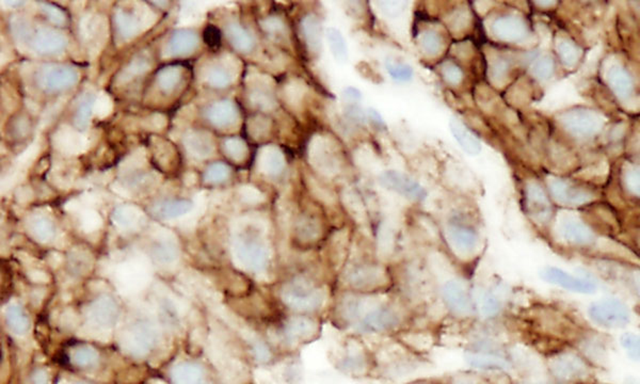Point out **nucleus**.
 Here are the masks:
<instances>
[{"mask_svg": "<svg viewBox=\"0 0 640 384\" xmlns=\"http://www.w3.org/2000/svg\"><path fill=\"white\" fill-rule=\"evenodd\" d=\"M115 23H117L119 32L125 39L131 38L140 30L138 17H136V15H133L131 12L125 11V10H119L117 12Z\"/></svg>", "mask_w": 640, "mask_h": 384, "instance_id": "33", "label": "nucleus"}, {"mask_svg": "<svg viewBox=\"0 0 640 384\" xmlns=\"http://www.w3.org/2000/svg\"><path fill=\"white\" fill-rule=\"evenodd\" d=\"M553 3H549H549H538V5H540V6H551V5H553Z\"/></svg>", "mask_w": 640, "mask_h": 384, "instance_id": "63", "label": "nucleus"}, {"mask_svg": "<svg viewBox=\"0 0 640 384\" xmlns=\"http://www.w3.org/2000/svg\"><path fill=\"white\" fill-rule=\"evenodd\" d=\"M243 198L249 203L257 204L264 201V195L254 187L243 188Z\"/></svg>", "mask_w": 640, "mask_h": 384, "instance_id": "54", "label": "nucleus"}, {"mask_svg": "<svg viewBox=\"0 0 640 384\" xmlns=\"http://www.w3.org/2000/svg\"><path fill=\"white\" fill-rule=\"evenodd\" d=\"M381 13L388 19H395L399 17L407 7L404 1H380L378 3Z\"/></svg>", "mask_w": 640, "mask_h": 384, "instance_id": "46", "label": "nucleus"}, {"mask_svg": "<svg viewBox=\"0 0 640 384\" xmlns=\"http://www.w3.org/2000/svg\"><path fill=\"white\" fill-rule=\"evenodd\" d=\"M422 50L428 56H435L441 50V38L437 32L433 30H427L421 35L420 40Z\"/></svg>", "mask_w": 640, "mask_h": 384, "instance_id": "41", "label": "nucleus"}, {"mask_svg": "<svg viewBox=\"0 0 640 384\" xmlns=\"http://www.w3.org/2000/svg\"><path fill=\"white\" fill-rule=\"evenodd\" d=\"M525 207L528 215L537 224L547 225L552 219V205L547 192L536 182L525 187Z\"/></svg>", "mask_w": 640, "mask_h": 384, "instance_id": "15", "label": "nucleus"}, {"mask_svg": "<svg viewBox=\"0 0 640 384\" xmlns=\"http://www.w3.org/2000/svg\"><path fill=\"white\" fill-rule=\"evenodd\" d=\"M40 5L45 15L53 23H57V25H62V23H66V15L60 9L55 7V6L49 5V3H40Z\"/></svg>", "mask_w": 640, "mask_h": 384, "instance_id": "50", "label": "nucleus"}, {"mask_svg": "<svg viewBox=\"0 0 640 384\" xmlns=\"http://www.w3.org/2000/svg\"><path fill=\"white\" fill-rule=\"evenodd\" d=\"M549 192L557 203L565 207H582L594 201V195L588 189L577 187L574 184L554 178L549 182Z\"/></svg>", "mask_w": 640, "mask_h": 384, "instance_id": "14", "label": "nucleus"}, {"mask_svg": "<svg viewBox=\"0 0 640 384\" xmlns=\"http://www.w3.org/2000/svg\"><path fill=\"white\" fill-rule=\"evenodd\" d=\"M449 126L453 137L467 154L478 155L482 152V143L479 139L458 119H451Z\"/></svg>", "mask_w": 640, "mask_h": 384, "instance_id": "27", "label": "nucleus"}, {"mask_svg": "<svg viewBox=\"0 0 640 384\" xmlns=\"http://www.w3.org/2000/svg\"><path fill=\"white\" fill-rule=\"evenodd\" d=\"M335 291L355 294L393 291V266L378 256H350L335 277Z\"/></svg>", "mask_w": 640, "mask_h": 384, "instance_id": "4", "label": "nucleus"}, {"mask_svg": "<svg viewBox=\"0 0 640 384\" xmlns=\"http://www.w3.org/2000/svg\"><path fill=\"white\" fill-rule=\"evenodd\" d=\"M272 293L283 311L290 314L327 318L335 297V282L323 265L282 268Z\"/></svg>", "mask_w": 640, "mask_h": 384, "instance_id": "2", "label": "nucleus"}, {"mask_svg": "<svg viewBox=\"0 0 640 384\" xmlns=\"http://www.w3.org/2000/svg\"><path fill=\"white\" fill-rule=\"evenodd\" d=\"M225 152L231 160L241 162L245 157L248 150L243 140L237 137H232L225 141Z\"/></svg>", "mask_w": 640, "mask_h": 384, "instance_id": "42", "label": "nucleus"}, {"mask_svg": "<svg viewBox=\"0 0 640 384\" xmlns=\"http://www.w3.org/2000/svg\"><path fill=\"white\" fill-rule=\"evenodd\" d=\"M554 68L555 66H554L553 59L549 56H543L534 62L531 72L538 79L547 80L553 75Z\"/></svg>", "mask_w": 640, "mask_h": 384, "instance_id": "44", "label": "nucleus"}, {"mask_svg": "<svg viewBox=\"0 0 640 384\" xmlns=\"http://www.w3.org/2000/svg\"><path fill=\"white\" fill-rule=\"evenodd\" d=\"M31 230L38 238L45 240L52 236L53 227L46 219L38 218L31 222Z\"/></svg>", "mask_w": 640, "mask_h": 384, "instance_id": "48", "label": "nucleus"}, {"mask_svg": "<svg viewBox=\"0 0 640 384\" xmlns=\"http://www.w3.org/2000/svg\"><path fill=\"white\" fill-rule=\"evenodd\" d=\"M94 105H95V99H94L93 94L87 93L82 96L76 109L75 117H74L76 127L78 128L87 127L92 111H94Z\"/></svg>", "mask_w": 640, "mask_h": 384, "instance_id": "35", "label": "nucleus"}, {"mask_svg": "<svg viewBox=\"0 0 640 384\" xmlns=\"http://www.w3.org/2000/svg\"><path fill=\"white\" fill-rule=\"evenodd\" d=\"M207 117L209 122L215 126L229 127L236 122L238 119V111L232 102L221 101L209 107Z\"/></svg>", "mask_w": 640, "mask_h": 384, "instance_id": "24", "label": "nucleus"}, {"mask_svg": "<svg viewBox=\"0 0 640 384\" xmlns=\"http://www.w3.org/2000/svg\"><path fill=\"white\" fill-rule=\"evenodd\" d=\"M233 251L243 273L253 281L263 285H270L276 281L282 266L279 265L264 223L247 225L234 239Z\"/></svg>", "mask_w": 640, "mask_h": 384, "instance_id": "3", "label": "nucleus"}, {"mask_svg": "<svg viewBox=\"0 0 640 384\" xmlns=\"http://www.w3.org/2000/svg\"><path fill=\"white\" fill-rule=\"evenodd\" d=\"M543 277L549 283L565 288L572 293L589 295L594 293L596 288V284L590 280L574 277L569 272L556 267L547 268L543 272Z\"/></svg>", "mask_w": 640, "mask_h": 384, "instance_id": "17", "label": "nucleus"}, {"mask_svg": "<svg viewBox=\"0 0 640 384\" xmlns=\"http://www.w3.org/2000/svg\"><path fill=\"white\" fill-rule=\"evenodd\" d=\"M343 97L348 104H359L362 99V93L357 88L348 87L343 90Z\"/></svg>", "mask_w": 640, "mask_h": 384, "instance_id": "56", "label": "nucleus"}, {"mask_svg": "<svg viewBox=\"0 0 640 384\" xmlns=\"http://www.w3.org/2000/svg\"><path fill=\"white\" fill-rule=\"evenodd\" d=\"M323 221L315 213L302 211L294 219L292 240L298 250L302 252L315 250L323 242Z\"/></svg>", "mask_w": 640, "mask_h": 384, "instance_id": "7", "label": "nucleus"}, {"mask_svg": "<svg viewBox=\"0 0 640 384\" xmlns=\"http://www.w3.org/2000/svg\"><path fill=\"white\" fill-rule=\"evenodd\" d=\"M557 52H558L561 62L568 68L574 66L580 59V50L577 48L576 45L565 39L557 43Z\"/></svg>", "mask_w": 640, "mask_h": 384, "instance_id": "37", "label": "nucleus"}, {"mask_svg": "<svg viewBox=\"0 0 640 384\" xmlns=\"http://www.w3.org/2000/svg\"><path fill=\"white\" fill-rule=\"evenodd\" d=\"M199 44V37L190 30H178L171 37L168 43V54L170 56H180L194 52Z\"/></svg>", "mask_w": 640, "mask_h": 384, "instance_id": "26", "label": "nucleus"}, {"mask_svg": "<svg viewBox=\"0 0 640 384\" xmlns=\"http://www.w3.org/2000/svg\"><path fill=\"white\" fill-rule=\"evenodd\" d=\"M585 366L580 358L570 354L558 356L554 363V370L561 379H573L584 373Z\"/></svg>", "mask_w": 640, "mask_h": 384, "instance_id": "29", "label": "nucleus"}, {"mask_svg": "<svg viewBox=\"0 0 640 384\" xmlns=\"http://www.w3.org/2000/svg\"><path fill=\"white\" fill-rule=\"evenodd\" d=\"M508 64L504 60H498L496 64H493V68H492V78H493L496 81H500V80L504 79L507 75L508 73Z\"/></svg>", "mask_w": 640, "mask_h": 384, "instance_id": "53", "label": "nucleus"}, {"mask_svg": "<svg viewBox=\"0 0 640 384\" xmlns=\"http://www.w3.org/2000/svg\"><path fill=\"white\" fill-rule=\"evenodd\" d=\"M326 37L330 52L335 61L341 64H346L349 59L348 46L341 31L337 28H328Z\"/></svg>", "mask_w": 640, "mask_h": 384, "instance_id": "30", "label": "nucleus"}, {"mask_svg": "<svg viewBox=\"0 0 640 384\" xmlns=\"http://www.w3.org/2000/svg\"><path fill=\"white\" fill-rule=\"evenodd\" d=\"M368 117L369 119H373V122L376 123V124H384V119L381 117L380 113L375 111V109H369Z\"/></svg>", "mask_w": 640, "mask_h": 384, "instance_id": "60", "label": "nucleus"}, {"mask_svg": "<svg viewBox=\"0 0 640 384\" xmlns=\"http://www.w3.org/2000/svg\"><path fill=\"white\" fill-rule=\"evenodd\" d=\"M301 86L302 85H298L297 82H294V84L290 85V87H288L286 96H288L290 103H299L302 95H303V88H302Z\"/></svg>", "mask_w": 640, "mask_h": 384, "instance_id": "55", "label": "nucleus"}, {"mask_svg": "<svg viewBox=\"0 0 640 384\" xmlns=\"http://www.w3.org/2000/svg\"><path fill=\"white\" fill-rule=\"evenodd\" d=\"M588 315L596 325L604 329L625 328L631 321L629 307L621 300L614 298L592 303L589 305Z\"/></svg>", "mask_w": 640, "mask_h": 384, "instance_id": "8", "label": "nucleus"}, {"mask_svg": "<svg viewBox=\"0 0 640 384\" xmlns=\"http://www.w3.org/2000/svg\"><path fill=\"white\" fill-rule=\"evenodd\" d=\"M621 343L622 346L625 348L630 356L638 358V354H639V340H638V336L631 332L625 333V334L622 335Z\"/></svg>", "mask_w": 640, "mask_h": 384, "instance_id": "49", "label": "nucleus"}, {"mask_svg": "<svg viewBox=\"0 0 640 384\" xmlns=\"http://www.w3.org/2000/svg\"><path fill=\"white\" fill-rule=\"evenodd\" d=\"M323 320L320 317L284 313L274 326L262 333L284 358L317 340L323 332Z\"/></svg>", "mask_w": 640, "mask_h": 384, "instance_id": "5", "label": "nucleus"}, {"mask_svg": "<svg viewBox=\"0 0 640 384\" xmlns=\"http://www.w3.org/2000/svg\"><path fill=\"white\" fill-rule=\"evenodd\" d=\"M445 235L447 244L455 256L461 260H471L476 256L479 236L473 227L462 223L449 222Z\"/></svg>", "mask_w": 640, "mask_h": 384, "instance_id": "11", "label": "nucleus"}, {"mask_svg": "<svg viewBox=\"0 0 640 384\" xmlns=\"http://www.w3.org/2000/svg\"><path fill=\"white\" fill-rule=\"evenodd\" d=\"M10 321H11L12 329L17 330V326H19V331H23V329L26 328L27 323L26 321H19V319H23V315L21 314V311L19 309H15L12 311V314L9 315Z\"/></svg>", "mask_w": 640, "mask_h": 384, "instance_id": "58", "label": "nucleus"}, {"mask_svg": "<svg viewBox=\"0 0 640 384\" xmlns=\"http://www.w3.org/2000/svg\"><path fill=\"white\" fill-rule=\"evenodd\" d=\"M205 79L211 87L223 89L231 85L232 75L223 66H214L208 68Z\"/></svg>", "mask_w": 640, "mask_h": 384, "instance_id": "38", "label": "nucleus"}, {"mask_svg": "<svg viewBox=\"0 0 640 384\" xmlns=\"http://www.w3.org/2000/svg\"><path fill=\"white\" fill-rule=\"evenodd\" d=\"M358 335L345 334L332 352V363L347 377L370 379L376 377L374 348Z\"/></svg>", "mask_w": 640, "mask_h": 384, "instance_id": "6", "label": "nucleus"}, {"mask_svg": "<svg viewBox=\"0 0 640 384\" xmlns=\"http://www.w3.org/2000/svg\"><path fill=\"white\" fill-rule=\"evenodd\" d=\"M386 68L388 75L396 81H409L413 77V68L404 62L394 61V60L388 59L386 62Z\"/></svg>", "mask_w": 640, "mask_h": 384, "instance_id": "40", "label": "nucleus"}, {"mask_svg": "<svg viewBox=\"0 0 640 384\" xmlns=\"http://www.w3.org/2000/svg\"><path fill=\"white\" fill-rule=\"evenodd\" d=\"M251 102L262 109H272L276 105L274 96L264 89H255L251 92Z\"/></svg>", "mask_w": 640, "mask_h": 384, "instance_id": "45", "label": "nucleus"}, {"mask_svg": "<svg viewBox=\"0 0 640 384\" xmlns=\"http://www.w3.org/2000/svg\"><path fill=\"white\" fill-rule=\"evenodd\" d=\"M441 297L445 307L453 316L467 317L475 314L473 294L463 282L451 280L442 286Z\"/></svg>", "mask_w": 640, "mask_h": 384, "instance_id": "10", "label": "nucleus"}, {"mask_svg": "<svg viewBox=\"0 0 640 384\" xmlns=\"http://www.w3.org/2000/svg\"><path fill=\"white\" fill-rule=\"evenodd\" d=\"M379 183L384 189L394 192L412 202H423L427 198V191L421 184L407 174L388 170L379 176Z\"/></svg>", "mask_w": 640, "mask_h": 384, "instance_id": "12", "label": "nucleus"}, {"mask_svg": "<svg viewBox=\"0 0 640 384\" xmlns=\"http://www.w3.org/2000/svg\"><path fill=\"white\" fill-rule=\"evenodd\" d=\"M407 384H430V383H428V382H426V381H414V382H410V383H407Z\"/></svg>", "mask_w": 640, "mask_h": 384, "instance_id": "62", "label": "nucleus"}, {"mask_svg": "<svg viewBox=\"0 0 640 384\" xmlns=\"http://www.w3.org/2000/svg\"><path fill=\"white\" fill-rule=\"evenodd\" d=\"M66 39L54 29L41 28L37 31L32 40V47L40 54L52 55L64 50Z\"/></svg>", "mask_w": 640, "mask_h": 384, "instance_id": "21", "label": "nucleus"}, {"mask_svg": "<svg viewBox=\"0 0 640 384\" xmlns=\"http://www.w3.org/2000/svg\"><path fill=\"white\" fill-rule=\"evenodd\" d=\"M411 307L394 293L355 294L335 291L327 318L345 334L361 338H395L407 330Z\"/></svg>", "mask_w": 640, "mask_h": 384, "instance_id": "1", "label": "nucleus"}, {"mask_svg": "<svg viewBox=\"0 0 640 384\" xmlns=\"http://www.w3.org/2000/svg\"><path fill=\"white\" fill-rule=\"evenodd\" d=\"M492 31L498 40L508 43L521 42L527 35L525 21L519 17L506 15L494 21Z\"/></svg>", "mask_w": 640, "mask_h": 384, "instance_id": "19", "label": "nucleus"}, {"mask_svg": "<svg viewBox=\"0 0 640 384\" xmlns=\"http://www.w3.org/2000/svg\"><path fill=\"white\" fill-rule=\"evenodd\" d=\"M559 122L565 131L581 138L594 137L603 127V119L596 111L586 108H574L565 111L559 117Z\"/></svg>", "mask_w": 640, "mask_h": 384, "instance_id": "9", "label": "nucleus"}, {"mask_svg": "<svg viewBox=\"0 0 640 384\" xmlns=\"http://www.w3.org/2000/svg\"><path fill=\"white\" fill-rule=\"evenodd\" d=\"M229 173H231V171H229V168L227 164L216 162V164L208 166L205 174H204V180L207 183L211 184L223 183L229 178Z\"/></svg>", "mask_w": 640, "mask_h": 384, "instance_id": "43", "label": "nucleus"}, {"mask_svg": "<svg viewBox=\"0 0 640 384\" xmlns=\"http://www.w3.org/2000/svg\"><path fill=\"white\" fill-rule=\"evenodd\" d=\"M475 311H478L480 315L486 318L496 317L500 313V303L494 294L488 291H480L474 296Z\"/></svg>", "mask_w": 640, "mask_h": 384, "instance_id": "31", "label": "nucleus"}, {"mask_svg": "<svg viewBox=\"0 0 640 384\" xmlns=\"http://www.w3.org/2000/svg\"><path fill=\"white\" fill-rule=\"evenodd\" d=\"M257 166L265 175L276 177L285 169V157L276 146H265L258 154Z\"/></svg>", "mask_w": 640, "mask_h": 384, "instance_id": "22", "label": "nucleus"}, {"mask_svg": "<svg viewBox=\"0 0 640 384\" xmlns=\"http://www.w3.org/2000/svg\"><path fill=\"white\" fill-rule=\"evenodd\" d=\"M302 31L306 45L311 52L318 54L323 45V28L321 23L315 15H308L302 21Z\"/></svg>", "mask_w": 640, "mask_h": 384, "instance_id": "28", "label": "nucleus"}, {"mask_svg": "<svg viewBox=\"0 0 640 384\" xmlns=\"http://www.w3.org/2000/svg\"><path fill=\"white\" fill-rule=\"evenodd\" d=\"M608 84L614 94L622 99H629L634 91L633 78L621 66H612L608 72Z\"/></svg>", "mask_w": 640, "mask_h": 384, "instance_id": "25", "label": "nucleus"}, {"mask_svg": "<svg viewBox=\"0 0 640 384\" xmlns=\"http://www.w3.org/2000/svg\"><path fill=\"white\" fill-rule=\"evenodd\" d=\"M56 144L57 148L62 152L75 154L82 150L84 142H82V136L76 134L75 131L64 128V131H59L57 134Z\"/></svg>", "mask_w": 640, "mask_h": 384, "instance_id": "34", "label": "nucleus"}, {"mask_svg": "<svg viewBox=\"0 0 640 384\" xmlns=\"http://www.w3.org/2000/svg\"><path fill=\"white\" fill-rule=\"evenodd\" d=\"M191 204L187 201L164 202L155 207V213L164 218H173L182 213H187Z\"/></svg>", "mask_w": 640, "mask_h": 384, "instance_id": "39", "label": "nucleus"}, {"mask_svg": "<svg viewBox=\"0 0 640 384\" xmlns=\"http://www.w3.org/2000/svg\"><path fill=\"white\" fill-rule=\"evenodd\" d=\"M262 27L268 33H280L284 29V23L278 17H268L262 21Z\"/></svg>", "mask_w": 640, "mask_h": 384, "instance_id": "52", "label": "nucleus"}, {"mask_svg": "<svg viewBox=\"0 0 640 384\" xmlns=\"http://www.w3.org/2000/svg\"><path fill=\"white\" fill-rule=\"evenodd\" d=\"M534 323L539 328L543 329L545 333H571L574 328V323L567 318L565 315L559 314L558 311L553 309L541 307L537 309L533 315Z\"/></svg>", "mask_w": 640, "mask_h": 384, "instance_id": "20", "label": "nucleus"}, {"mask_svg": "<svg viewBox=\"0 0 640 384\" xmlns=\"http://www.w3.org/2000/svg\"><path fill=\"white\" fill-rule=\"evenodd\" d=\"M182 78V70L178 66H167L162 68L157 75V81H158L160 89L164 92L172 91Z\"/></svg>", "mask_w": 640, "mask_h": 384, "instance_id": "36", "label": "nucleus"}, {"mask_svg": "<svg viewBox=\"0 0 640 384\" xmlns=\"http://www.w3.org/2000/svg\"><path fill=\"white\" fill-rule=\"evenodd\" d=\"M108 105H110L109 99L108 97H103V99H98L97 102H95V105H94V109H95L96 113L100 115H107L109 108Z\"/></svg>", "mask_w": 640, "mask_h": 384, "instance_id": "59", "label": "nucleus"}, {"mask_svg": "<svg viewBox=\"0 0 640 384\" xmlns=\"http://www.w3.org/2000/svg\"><path fill=\"white\" fill-rule=\"evenodd\" d=\"M559 234L567 244L588 247L594 242V234L588 225L573 217H567L559 224Z\"/></svg>", "mask_w": 640, "mask_h": 384, "instance_id": "18", "label": "nucleus"}, {"mask_svg": "<svg viewBox=\"0 0 640 384\" xmlns=\"http://www.w3.org/2000/svg\"><path fill=\"white\" fill-rule=\"evenodd\" d=\"M310 160L316 169L326 176H335L339 173L341 164L335 146L325 137L314 139L310 146Z\"/></svg>", "mask_w": 640, "mask_h": 384, "instance_id": "13", "label": "nucleus"}, {"mask_svg": "<svg viewBox=\"0 0 640 384\" xmlns=\"http://www.w3.org/2000/svg\"><path fill=\"white\" fill-rule=\"evenodd\" d=\"M185 146L194 157L204 160L213 154L214 142L209 135L203 131H192L184 139Z\"/></svg>", "mask_w": 640, "mask_h": 384, "instance_id": "23", "label": "nucleus"}, {"mask_svg": "<svg viewBox=\"0 0 640 384\" xmlns=\"http://www.w3.org/2000/svg\"><path fill=\"white\" fill-rule=\"evenodd\" d=\"M164 117L160 115H153L150 119V123L152 125H154L155 128H158V127H162L166 123L164 121Z\"/></svg>", "mask_w": 640, "mask_h": 384, "instance_id": "61", "label": "nucleus"}, {"mask_svg": "<svg viewBox=\"0 0 640 384\" xmlns=\"http://www.w3.org/2000/svg\"><path fill=\"white\" fill-rule=\"evenodd\" d=\"M78 73L75 68L64 66H47L39 74L38 82L45 91H62L75 85Z\"/></svg>", "mask_w": 640, "mask_h": 384, "instance_id": "16", "label": "nucleus"}, {"mask_svg": "<svg viewBox=\"0 0 640 384\" xmlns=\"http://www.w3.org/2000/svg\"><path fill=\"white\" fill-rule=\"evenodd\" d=\"M626 185L634 195H639V174L638 172H630L626 175Z\"/></svg>", "mask_w": 640, "mask_h": 384, "instance_id": "57", "label": "nucleus"}, {"mask_svg": "<svg viewBox=\"0 0 640 384\" xmlns=\"http://www.w3.org/2000/svg\"><path fill=\"white\" fill-rule=\"evenodd\" d=\"M347 117L355 123H364L365 115L358 104H348L345 109Z\"/></svg>", "mask_w": 640, "mask_h": 384, "instance_id": "51", "label": "nucleus"}, {"mask_svg": "<svg viewBox=\"0 0 640 384\" xmlns=\"http://www.w3.org/2000/svg\"><path fill=\"white\" fill-rule=\"evenodd\" d=\"M227 33L232 45L239 52H249L254 47V40L250 33L239 23H229L227 26Z\"/></svg>", "mask_w": 640, "mask_h": 384, "instance_id": "32", "label": "nucleus"}, {"mask_svg": "<svg viewBox=\"0 0 640 384\" xmlns=\"http://www.w3.org/2000/svg\"><path fill=\"white\" fill-rule=\"evenodd\" d=\"M442 74H443L444 79L453 86L459 85L463 78V73L461 68L457 66L456 64H451V62H447L446 64L443 66V68H442Z\"/></svg>", "mask_w": 640, "mask_h": 384, "instance_id": "47", "label": "nucleus"}]
</instances>
